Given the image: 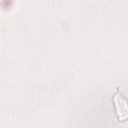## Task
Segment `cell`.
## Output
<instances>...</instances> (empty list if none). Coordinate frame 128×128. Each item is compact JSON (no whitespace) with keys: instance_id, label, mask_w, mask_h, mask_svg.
Returning a JSON list of instances; mask_svg holds the SVG:
<instances>
[{"instance_id":"obj_1","label":"cell","mask_w":128,"mask_h":128,"mask_svg":"<svg viewBox=\"0 0 128 128\" xmlns=\"http://www.w3.org/2000/svg\"><path fill=\"white\" fill-rule=\"evenodd\" d=\"M114 112L119 122H124L128 117L126 100L121 94L116 93L112 97Z\"/></svg>"}]
</instances>
